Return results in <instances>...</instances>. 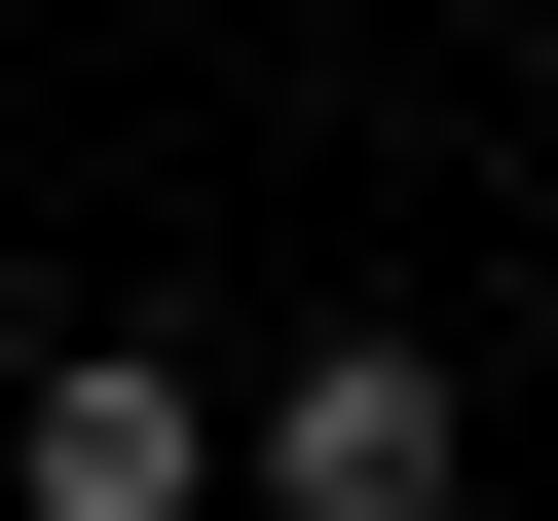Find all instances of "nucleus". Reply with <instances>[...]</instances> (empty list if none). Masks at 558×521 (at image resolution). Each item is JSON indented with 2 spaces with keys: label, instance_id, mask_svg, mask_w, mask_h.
Listing matches in <instances>:
<instances>
[{
  "label": "nucleus",
  "instance_id": "1",
  "mask_svg": "<svg viewBox=\"0 0 558 521\" xmlns=\"http://www.w3.org/2000/svg\"><path fill=\"white\" fill-rule=\"evenodd\" d=\"M223 484H260V521H484V373L336 299L299 373H260V410H223Z\"/></svg>",
  "mask_w": 558,
  "mask_h": 521
},
{
  "label": "nucleus",
  "instance_id": "2",
  "mask_svg": "<svg viewBox=\"0 0 558 521\" xmlns=\"http://www.w3.org/2000/svg\"><path fill=\"white\" fill-rule=\"evenodd\" d=\"M186 484H223L186 336H38V373H0V521H186Z\"/></svg>",
  "mask_w": 558,
  "mask_h": 521
},
{
  "label": "nucleus",
  "instance_id": "3",
  "mask_svg": "<svg viewBox=\"0 0 558 521\" xmlns=\"http://www.w3.org/2000/svg\"><path fill=\"white\" fill-rule=\"evenodd\" d=\"M521 112H558V75H521Z\"/></svg>",
  "mask_w": 558,
  "mask_h": 521
}]
</instances>
